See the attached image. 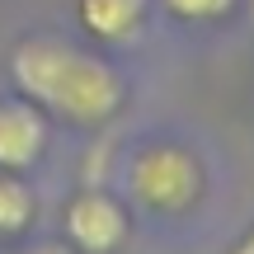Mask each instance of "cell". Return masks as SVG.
<instances>
[{"mask_svg":"<svg viewBox=\"0 0 254 254\" xmlns=\"http://www.w3.org/2000/svg\"><path fill=\"white\" fill-rule=\"evenodd\" d=\"M9 75L43 118L71 127H104L127 104V80L109 57L57 33H24L9 47Z\"/></svg>","mask_w":254,"mask_h":254,"instance_id":"obj_1","label":"cell"},{"mask_svg":"<svg viewBox=\"0 0 254 254\" xmlns=\"http://www.w3.org/2000/svg\"><path fill=\"white\" fill-rule=\"evenodd\" d=\"M38 217V193L28 189V179L19 170H0V236L14 240L33 226Z\"/></svg>","mask_w":254,"mask_h":254,"instance_id":"obj_6","label":"cell"},{"mask_svg":"<svg viewBox=\"0 0 254 254\" xmlns=\"http://www.w3.org/2000/svg\"><path fill=\"white\" fill-rule=\"evenodd\" d=\"M0 254H75L66 240H43V245H24V250H0Z\"/></svg>","mask_w":254,"mask_h":254,"instance_id":"obj_8","label":"cell"},{"mask_svg":"<svg viewBox=\"0 0 254 254\" xmlns=\"http://www.w3.org/2000/svg\"><path fill=\"white\" fill-rule=\"evenodd\" d=\"M123 193L151 217H184L207 193V170L198 151L170 136L136 141L123 160Z\"/></svg>","mask_w":254,"mask_h":254,"instance_id":"obj_2","label":"cell"},{"mask_svg":"<svg viewBox=\"0 0 254 254\" xmlns=\"http://www.w3.org/2000/svg\"><path fill=\"white\" fill-rule=\"evenodd\" d=\"M47 146V118L24 94H0V170H19L43 160Z\"/></svg>","mask_w":254,"mask_h":254,"instance_id":"obj_4","label":"cell"},{"mask_svg":"<svg viewBox=\"0 0 254 254\" xmlns=\"http://www.w3.org/2000/svg\"><path fill=\"white\" fill-rule=\"evenodd\" d=\"M146 14H151V0H75V19L94 43L109 47H127L141 38Z\"/></svg>","mask_w":254,"mask_h":254,"instance_id":"obj_5","label":"cell"},{"mask_svg":"<svg viewBox=\"0 0 254 254\" xmlns=\"http://www.w3.org/2000/svg\"><path fill=\"white\" fill-rule=\"evenodd\" d=\"M62 231L66 245L75 254H113L132 231V212L118 193L99 189V184H85L62 212Z\"/></svg>","mask_w":254,"mask_h":254,"instance_id":"obj_3","label":"cell"},{"mask_svg":"<svg viewBox=\"0 0 254 254\" xmlns=\"http://www.w3.org/2000/svg\"><path fill=\"white\" fill-rule=\"evenodd\" d=\"M160 5L184 24H217L236 9V0H160Z\"/></svg>","mask_w":254,"mask_h":254,"instance_id":"obj_7","label":"cell"},{"mask_svg":"<svg viewBox=\"0 0 254 254\" xmlns=\"http://www.w3.org/2000/svg\"><path fill=\"white\" fill-rule=\"evenodd\" d=\"M231 254H254V226H250L245 236L236 240V245H231Z\"/></svg>","mask_w":254,"mask_h":254,"instance_id":"obj_9","label":"cell"}]
</instances>
